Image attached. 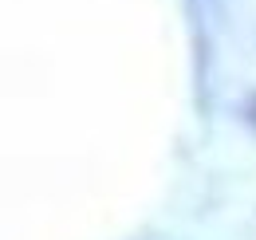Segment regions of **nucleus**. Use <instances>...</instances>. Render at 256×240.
<instances>
[{"mask_svg": "<svg viewBox=\"0 0 256 240\" xmlns=\"http://www.w3.org/2000/svg\"><path fill=\"white\" fill-rule=\"evenodd\" d=\"M248 106H252V110H256V94H252V98H248ZM252 122H256V114H252Z\"/></svg>", "mask_w": 256, "mask_h": 240, "instance_id": "f257e3e1", "label": "nucleus"}]
</instances>
